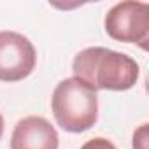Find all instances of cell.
I'll return each mask as SVG.
<instances>
[{
    "label": "cell",
    "instance_id": "cell-1",
    "mask_svg": "<svg viewBox=\"0 0 149 149\" xmlns=\"http://www.w3.org/2000/svg\"><path fill=\"white\" fill-rule=\"evenodd\" d=\"M74 77L86 83L95 91H126L139 79V65L125 53L107 47H86L72 61Z\"/></svg>",
    "mask_w": 149,
    "mask_h": 149
},
{
    "label": "cell",
    "instance_id": "cell-2",
    "mask_svg": "<svg viewBox=\"0 0 149 149\" xmlns=\"http://www.w3.org/2000/svg\"><path fill=\"white\" fill-rule=\"evenodd\" d=\"M53 116L65 132L81 133L98 119L97 91L77 77H68L56 84L51 97Z\"/></svg>",
    "mask_w": 149,
    "mask_h": 149
},
{
    "label": "cell",
    "instance_id": "cell-3",
    "mask_svg": "<svg viewBox=\"0 0 149 149\" xmlns=\"http://www.w3.org/2000/svg\"><path fill=\"white\" fill-rule=\"evenodd\" d=\"M105 32L119 42L139 44L144 51L149 46V6L146 2H119L105 16Z\"/></svg>",
    "mask_w": 149,
    "mask_h": 149
},
{
    "label": "cell",
    "instance_id": "cell-4",
    "mask_svg": "<svg viewBox=\"0 0 149 149\" xmlns=\"http://www.w3.org/2000/svg\"><path fill=\"white\" fill-rule=\"evenodd\" d=\"M37 63V53L28 37L18 32H0V81L26 79Z\"/></svg>",
    "mask_w": 149,
    "mask_h": 149
},
{
    "label": "cell",
    "instance_id": "cell-5",
    "mask_svg": "<svg viewBox=\"0 0 149 149\" xmlns=\"http://www.w3.org/2000/svg\"><path fill=\"white\" fill-rule=\"evenodd\" d=\"M58 132L42 116L19 119L11 137V149H58Z\"/></svg>",
    "mask_w": 149,
    "mask_h": 149
},
{
    "label": "cell",
    "instance_id": "cell-6",
    "mask_svg": "<svg viewBox=\"0 0 149 149\" xmlns=\"http://www.w3.org/2000/svg\"><path fill=\"white\" fill-rule=\"evenodd\" d=\"M81 149H118V147H116L111 140H107V139H104V137H95V139L84 142Z\"/></svg>",
    "mask_w": 149,
    "mask_h": 149
},
{
    "label": "cell",
    "instance_id": "cell-7",
    "mask_svg": "<svg viewBox=\"0 0 149 149\" xmlns=\"http://www.w3.org/2000/svg\"><path fill=\"white\" fill-rule=\"evenodd\" d=\"M133 149H147V125H142L133 133Z\"/></svg>",
    "mask_w": 149,
    "mask_h": 149
},
{
    "label": "cell",
    "instance_id": "cell-8",
    "mask_svg": "<svg viewBox=\"0 0 149 149\" xmlns=\"http://www.w3.org/2000/svg\"><path fill=\"white\" fill-rule=\"evenodd\" d=\"M2 135H4V118L0 114V139H2Z\"/></svg>",
    "mask_w": 149,
    "mask_h": 149
}]
</instances>
